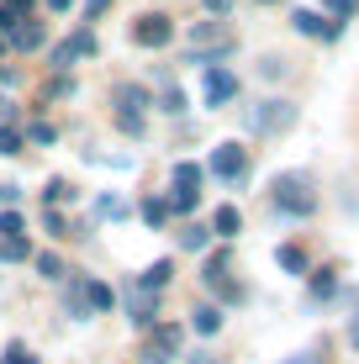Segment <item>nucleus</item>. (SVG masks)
Here are the masks:
<instances>
[{
  "label": "nucleus",
  "instance_id": "23",
  "mask_svg": "<svg viewBox=\"0 0 359 364\" xmlns=\"http://www.w3.org/2000/svg\"><path fill=\"white\" fill-rule=\"evenodd\" d=\"M180 248H191V254H206V248H212V228H201V222H191V228L180 232Z\"/></svg>",
  "mask_w": 359,
  "mask_h": 364
},
{
  "label": "nucleus",
  "instance_id": "30",
  "mask_svg": "<svg viewBox=\"0 0 359 364\" xmlns=\"http://www.w3.org/2000/svg\"><path fill=\"white\" fill-rule=\"evenodd\" d=\"M0 364H37V354H32L27 343H11V348H6V359H0Z\"/></svg>",
  "mask_w": 359,
  "mask_h": 364
},
{
  "label": "nucleus",
  "instance_id": "13",
  "mask_svg": "<svg viewBox=\"0 0 359 364\" xmlns=\"http://www.w3.org/2000/svg\"><path fill=\"white\" fill-rule=\"evenodd\" d=\"M127 317L138 322V328H154V317H159V296H154V291H132V296H127Z\"/></svg>",
  "mask_w": 359,
  "mask_h": 364
},
{
  "label": "nucleus",
  "instance_id": "6",
  "mask_svg": "<svg viewBox=\"0 0 359 364\" xmlns=\"http://www.w3.org/2000/svg\"><path fill=\"white\" fill-rule=\"evenodd\" d=\"M169 37H175V21L159 16V11H148V16L132 21V43H138V48H164Z\"/></svg>",
  "mask_w": 359,
  "mask_h": 364
},
{
  "label": "nucleus",
  "instance_id": "7",
  "mask_svg": "<svg viewBox=\"0 0 359 364\" xmlns=\"http://www.w3.org/2000/svg\"><path fill=\"white\" fill-rule=\"evenodd\" d=\"M201 280L212 285V291H217L222 301H232V306H238V301L249 296V291H243L238 280H227V254H212V259H206V274H201Z\"/></svg>",
  "mask_w": 359,
  "mask_h": 364
},
{
  "label": "nucleus",
  "instance_id": "17",
  "mask_svg": "<svg viewBox=\"0 0 359 364\" xmlns=\"http://www.w3.org/2000/svg\"><path fill=\"white\" fill-rule=\"evenodd\" d=\"M275 264L291 269V274H306V269H312V259H306L301 243H280V248H275Z\"/></svg>",
  "mask_w": 359,
  "mask_h": 364
},
{
  "label": "nucleus",
  "instance_id": "25",
  "mask_svg": "<svg viewBox=\"0 0 359 364\" xmlns=\"http://www.w3.org/2000/svg\"><path fill=\"white\" fill-rule=\"evenodd\" d=\"M0 237H27V217H21L16 206L0 211Z\"/></svg>",
  "mask_w": 359,
  "mask_h": 364
},
{
  "label": "nucleus",
  "instance_id": "46",
  "mask_svg": "<svg viewBox=\"0 0 359 364\" xmlns=\"http://www.w3.org/2000/svg\"><path fill=\"white\" fill-rule=\"evenodd\" d=\"M74 6V0H48V11H69Z\"/></svg>",
  "mask_w": 359,
  "mask_h": 364
},
{
  "label": "nucleus",
  "instance_id": "10",
  "mask_svg": "<svg viewBox=\"0 0 359 364\" xmlns=\"http://www.w3.org/2000/svg\"><path fill=\"white\" fill-rule=\"evenodd\" d=\"M111 106H117V117H143V111L154 106V95H148L143 85H117V90H111Z\"/></svg>",
  "mask_w": 359,
  "mask_h": 364
},
{
  "label": "nucleus",
  "instance_id": "5",
  "mask_svg": "<svg viewBox=\"0 0 359 364\" xmlns=\"http://www.w3.org/2000/svg\"><path fill=\"white\" fill-rule=\"evenodd\" d=\"M201 90H206V106H227V100H238V74L212 64L201 69Z\"/></svg>",
  "mask_w": 359,
  "mask_h": 364
},
{
  "label": "nucleus",
  "instance_id": "38",
  "mask_svg": "<svg viewBox=\"0 0 359 364\" xmlns=\"http://www.w3.org/2000/svg\"><path fill=\"white\" fill-rule=\"evenodd\" d=\"M0 11H6L11 21H21V16H27V11H32V0H6V6H0Z\"/></svg>",
  "mask_w": 359,
  "mask_h": 364
},
{
  "label": "nucleus",
  "instance_id": "16",
  "mask_svg": "<svg viewBox=\"0 0 359 364\" xmlns=\"http://www.w3.org/2000/svg\"><path fill=\"white\" fill-rule=\"evenodd\" d=\"M169 274H175V259H154V264H148L143 274H138V291H164V285H169Z\"/></svg>",
  "mask_w": 359,
  "mask_h": 364
},
{
  "label": "nucleus",
  "instance_id": "28",
  "mask_svg": "<svg viewBox=\"0 0 359 364\" xmlns=\"http://www.w3.org/2000/svg\"><path fill=\"white\" fill-rule=\"evenodd\" d=\"M64 95H74V80H69V74H58V80L43 85V100H64Z\"/></svg>",
  "mask_w": 359,
  "mask_h": 364
},
{
  "label": "nucleus",
  "instance_id": "42",
  "mask_svg": "<svg viewBox=\"0 0 359 364\" xmlns=\"http://www.w3.org/2000/svg\"><path fill=\"white\" fill-rule=\"evenodd\" d=\"M201 6L212 11V16H227V11H232V0H201Z\"/></svg>",
  "mask_w": 359,
  "mask_h": 364
},
{
  "label": "nucleus",
  "instance_id": "47",
  "mask_svg": "<svg viewBox=\"0 0 359 364\" xmlns=\"http://www.w3.org/2000/svg\"><path fill=\"white\" fill-rule=\"evenodd\" d=\"M0 117H11V106H6V95H0Z\"/></svg>",
  "mask_w": 359,
  "mask_h": 364
},
{
  "label": "nucleus",
  "instance_id": "14",
  "mask_svg": "<svg viewBox=\"0 0 359 364\" xmlns=\"http://www.w3.org/2000/svg\"><path fill=\"white\" fill-rule=\"evenodd\" d=\"M64 311H69L74 322L90 317V301H85V274H69V285H64Z\"/></svg>",
  "mask_w": 359,
  "mask_h": 364
},
{
  "label": "nucleus",
  "instance_id": "44",
  "mask_svg": "<svg viewBox=\"0 0 359 364\" xmlns=\"http://www.w3.org/2000/svg\"><path fill=\"white\" fill-rule=\"evenodd\" d=\"M191 364H217V354H206V348H195V354H191Z\"/></svg>",
  "mask_w": 359,
  "mask_h": 364
},
{
  "label": "nucleus",
  "instance_id": "1",
  "mask_svg": "<svg viewBox=\"0 0 359 364\" xmlns=\"http://www.w3.org/2000/svg\"><path fill=\"white\" fill-rule=\"evenodd\" d=\"M269 206H275L280 217H312V211H317L312 174H306V169H286V174H275V185H269Z\"/></svg>",
  "mask_w": 359,
  "mask_h": 364
},
{
  "label": "nucleus",
  "instance_id": "27",
  "mask_svg": "<svg viewBox=\"0 0 359 364\" xmlns=\"http://www.w3.org/2000/svg\"><path fill=\"white\" fill-rule=\"evenodd\" d=\"M164 217H169V206H164L159 196H148V200H143V222H148V228H164Z\"/></svg>",
  "mask_w": 359,
  "mask_h": 364
},
{
  "label": "nucleus",
  "instance_id": "41",
  "mask_svg": "<svg viewBox=\"0 0 359 364\" xmlns=\"http://www.w3.org/2000/svg\"><path fill=\"white\" fill-rule=\"evenodd\" d=\"M16 200H21V191H16V185H0V206L11 211V206H16Z\"/></svg>",
  "mask_w": 359,
  "mask_h": 364
},
{
  "label": "nucleus",
  "instance_id": "48",
  "mask_svg": "<svg viewBox=\"0 0 359 364\" xmlns=\"http://www.w3.org/2000/svg\"><path fill=\"white\" fill-rule=\"evenodd\" d=\"M264 6H275V0H264Z\"/></svg>",
  "mask_w": 359,
  "mask_h": 364
},
{
  "label": "nucleus",
  "instance_id": "4",
  "mask_svg": "<svg viewBox=\"0 0 359 364\" xmlns=\"http://www.w3.org/2000/svg\"><path fill=\"white\" fill-rule=\"evenodd\" d=\"M180 343H185L180 322H159L154 338H148V348H143V364H169V359L180 354Z\"/></svg>",
  "mask_w": 359,
  "mask_h": 364
},
{
  "label": "nucleus",
  "instance_id": "19",
  "mask_svg": "<svg viewBox=\"0 0 359 364\" xmlns=\"http://www.w3.org/2000/svg\"><path fill=\"white\" fill-rule=\"evenodd\" d=\"M191 328L201 333V338H212V333L222 328V306H212V301H201V306L191 311Z\"/></svg>",
  "mask_w": 359,
  "mask_h": 364
},
{
  "label": "nucleus",
  "instance_id": "11",
  "mask_svg": "<svg viewBox=\"0 0 359 364\" xmlns=\"http://www.w3.org/2000/svg\"><path fill=\"white\" fill-rule=\"evenodd\" d=\"M296 32L301 37H323V43H338V32H343V21H323L317 11H296Z\"/></svg>",
  "mask_w": 359,
  "mask_h": 364
},
{
  "label": "nucleus",
  "instance_id": "32",
  "mask_svg": "<svg viewBox=\"0 0 359 364\" xmlns=\"http://www.w3.org/2000/svg\"><path fill=\"white\" fill-rule=\"evenodd\" d=\"M37 269H43L48 280H64V264H58V254H37Z\"/></svg>",
  "mask_w": 359,
  "mask_h": 364
},
{
  "label": "nucleus",
  "instance_id": "40",
  "mask_svg": "<svg viewBox=\"0 0 359 364\" xmlns=\"http://www.w3.org/2000/svg\"><path fill=\"white\" fill-rule=\"evenodd\" d=\"M43 222H48V232H53V237H64V217H58V206H48Z\"/></svg>",
  "mask_w": 359,
  "mask_h": 364
},
{
  "label": "nucleus",
  "instance_id": "12",
  "mask_svg": "<svg viewBox=\"0 0 359 364\" xmlns=\"http://www.w3.org/2000/svg\"><path fill=\"white\" fill-rule=\"evenodd\" d=\"M43 37H48L43 21H16V27L6 32V43L16 48V53H32V48H43Z\"/></svg>",
  "mask_w": 359,
  "mask_h": 364
},
{
  "label": "nucleus",
  "instance_id": "29",
  "mask_svg": "<svg viewBox=\"0 0 359 364\" xmlns=\"http://www.w3.org/2000/svg\"><path fill=\"white\" fill-rule=\"evenodd\" d=\"M0 154H6V159L21 154V132H16V127H0Z\"/></svg>",
  "mask_w": 359,
  "mask_h": 364
},
{
  "label": "nucleus",
  "instance_id": "8",
  "mask_svg": "<svg viewBox=\"0 0 359 364\" xmlns=\"http://www.w3.org/2000/svg\"><path fill=\"white\" fill-rule=\"evenodd\" d=\"M90 53H95V32H90V27H80L74 37H64V43L53 48V69H58V74H69L74 58H90Z\"/></svg>",
  "mask_w": 359,
  "mask_h": 364
},
{
  "label": "nucleus",
  "instance_id": "18",
  "mask_svg": "<svg viewBox=\"0 0 359 364\" xmlns=\"http://www.w3.org/2000/svg\"><path fill=\"white\" fill-rule=\"evenodd\" d=\"M238 232H243V211H238V206H217L212 237H238Z\"/></svg>",
  "mask_w": 359,
  "mask_h": 364
},
{
  "label": "nucleus",
  "instance_id": "2",
  "mask_svg": "<svg viewBox=\"0 0 359 364\" xmlns=\"http://www.w3.org/2000/svg\"><path fill=\"white\" fill-rule=\"evenodd\" d=\"M227 53H238V37L222 27V21H195V27H191V58H185V64L212 69V64H222Z\"/></svg>",
  "mask_w": 359,
  "mask_h": 364
},
{
  "label": "nucleus",
  "instance_id": "34",
  "mask_svg": "<svg viewBox=\"0 0 359 364\" xmlns=\"http://www.w3.org/2000/svg\"><path fill=\"white\" fill-rule=\"evenodd\" d=\"M58 200H74L69 180H48V206H58Z\"/></svg>",
  "mask_w": 359,
  "mask_h": 364
},
{
  "label": "nucleus",
  "instance_id": "33",
  "mask_svg": "<svg viewBox=\"0 0 359 364\" xmlns=\"http://www.w3.org/2000/svg\"><path fill=\"white\" fill-rule=\"evenodd\" d=\"M27 137H32V143H53V137H58V127H53V122H32V127H27Z\"/></svg>",
  "mask_w": 359,
  "mask_h": 364
},
{
  "label": "nucleus",
  "instance_id": "20",
  "mask_svg": "<svg viewBox=\"0 0 359 364\" xmlns=\"http://www.w3.org/2000/svg\"><path fill=\"white\" fill-rule=\"evenodd\" d=\"M201 180H206V169H201V164H191V159H180V164H175V191L201 196Z\"/></svg>",
  "mask_w": 359,
  "mask_h": 364
},
{
  "label": "nucleus",
  "instance_id": "9",
  "mask_svg": "<svg viewBox=\"0 0 359 364\" xmlns=\"http://www.w3.org/2000/svg\"><path fill=\"white\" fill-rule=\"evenodd\" d=\"M212 174H222V180H243V174H249V154H243L238 143H222L212 154Z\"/></svg>",
  "mask_w": 359,
  "mask_h": 364
},
{
  "label": "nucleus",
  "instance_id": "21",
  "mask_svg": "<svg viewBox=\"0 0 359 364\" xmlns=\"http://www.w3.org/2000/svg\"><path fill=\"white\" fill-rule=\"evenodd\" d=\"M85 301H90V311H111L117 306V291H111L106 280H90V274H85Z\"/></svg>",
  "mask_w": 359,
  "mask_h": 364
},
{
  "label": "nucleus",
  "instance_id": "45",
  "mask_svg": "<svg viewBox=\"0 0 359 364\" xmlns=\"http://www.w3.org/2000/svg\"><path fill=\"white\" fill-rule=\"evenodd\" d=\"M349 343H354V348H359V317H354V322H349Z\"/></svg>",
  "mask_w": 359,
  "mask_h": 364
},
{
  "label": "nucleus",
  "instance_id": "39",
  "mask_svg": "<svg viewBox=\"0 0 359 364\" xmlns=\"http://www.w3.org/2000/svg\"><path fill=\"white\" fill-rule=\"evenodd\" d=\"M117 127L127 132V137H143V117H117Z\"/></svg>",
  "mask_w": 359,
  "mask_h": 364
},
{
  "label": "nucleus",
  "instance_id": "36",
  "mask_svg": "<svg viewBox=\"0 0 359 364\" xmlns=\"http://www.w3.org/2000/svg\"><path fill=\"white\" fill-rule=\"evenodd\" d=\"M323 11H328V16H354L359 0H323Z\"/></svg>",
  "mask_w": 359,
  "mask_h": 364
},
{
  "label": "nucleus",
  "instance_id": "22",
  "mask_svg": "<svg viewBox=\"0 0 359 364\" xmlns=\"http://www.w3.org/2000/svg\"><path fill=\"white\" fill-rule=\"evenodd\" d=\"M306 296H312V301H328V296H338V274H333V269H317L312 280H306Z\"/></svg>",
  "mask_w": 359,
  "mask_h": 364
},
{
  "label": "nucleus",
  "instance_id": "24",
  "mask_svg": "<svg viewBox=\"0 0 359 364\" xmlns=\"http://www.w3.org/2000/svg\"><path fill=\"white\" fill-rule=\"evenodd\" d=\"M127 200H122V196H101V200H95V217H101V222H122V217H127Z\"/></svg>",
  "mask_w": 359,
  "mask_h": 364
},
{
  "label": "nucleus",
  "instance_id": "43",
  "mask_svg": "<svg viewBox=\"0 0 359 364\" xmlns=\"http://www.w3.org/2000/svg\"><path fill=\"white\" fill-rule=\"evenodd\" d=\"M106 6H111V0H90V6H85V16H90V21H95V16H101V11H106Z\"/></svg>",
  "mask_w": 359,
  "mask_h": 364
},
{
  "label": "nucleus",
  "instance_id": "35",
  "mask_svg": "<svg viewBox=\"0 0 359 364\" xmlns=\"http://www.w3.org/2000/svg\"><path fill=\"white\" fill-rule=\"evenodd\" d=\"M259 74H264V80H280V74H286V58H275V53L259 58Z\"/></svg>",
  "mask_w": 359,
  "mask_h": 364
},
{
  "label": "nucleus",
  "instance_id": "26",
  "mask_svg": "<svg viewBox=\"0 0 359 364\" xmlns=\"http://www.w3.org/2000/svg\"><path fill=\"white\" fill-rule=\"evenodd\" d=\"M27 259V237H0V264H21Z\"/></svg>",
  "mask_w": 359,
  "mask_h": 364
},
{
  "label": "nucleus",
  "instance_id": "37",
  "mask_svg": "<svg viewBox=\"0 0 359 364\" xmlns=\"http://www.w3.org/2000/svg\"><path fill=\"white\" fill-rule=\"evenodd\" d=\"M164 206H169V211H195V196H191V191H175Z\"/></svg>",
  "mask_w": 359,
  "mask_h": 364
},
{
  "label": "nucleus",
  "instance_id": "3",
  "mask_svg": "<svg viewBox=\"0 0 359 364\" xmlns=\"http://www.w3.org/2000/svg\"><path fill=\"white\" fill-rule=\"evenodd\" d=\"M296 117H301V111H296V100H259V106H243V127L249 132H259V137H275V132H291L296 127Z\"/></svg>",
  "mask_w": 359,
  "mask_h": 364
},
{
  "label": "nucleus",
  "instance_id": "15",
  "mask_svg": "<svg viewBox=\"0 0 359 364\" xmlns=\"http://www.w3.org/2000/svg\"><path fill=\"white\" fill-rule=\"evenodd\" d=\"M159 111H164V117H180V111H185V90L169 80L164 69H159Z\"/></svg>",
  "mask_w": 359,
  "mask_h": 364
},
{
  "label": "nucleus",
  "instance_id": "31",
  "mask_svg": "<svg viewBox=\"0 0 359 364\" xmlns=\"http://www.w3.org/2000/svg\"><path fill=\"white\" fill-rule=\"evenodd\" d=\"M328 359V343H312L306 354H296V359H280V364H323Z\"/></svg>",
  "mask_w": 359,
  "mask_h": 364
}]
</instances>
